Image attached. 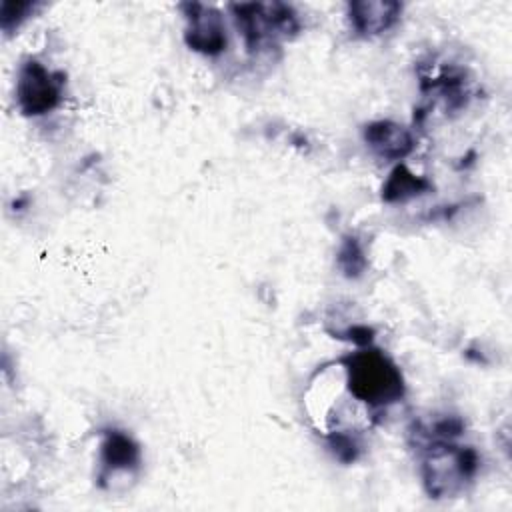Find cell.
I'll use <instances>...</instances> for the list:
<instances>
[{
	"label": "cell",
	"mask_w": 512,
	"mask_h": 512,
	"mask_svg": "<svg viewBox=\"0 0 512 512\" xmlns=\"http://www.w3.org/2000/svg\"><path fill=\"white\" fill-rule=\"evenodd\" d=\"M350 394L372 408H384L404 398L406 382L400 368L376 348H360L342 358Z\"/></svg>",
	"instance_id": "1"
},
{
	"label": "cell",
	"mask_w": 512,
	"mask_h": 512,
	"mask_svg": "<svg viewBox=\"0 0 512 512\" xmlns=\"http://www.w3.org/2000/svg\"><path fill=\"white\" fill-rule=\"evenodd\" d=\"M480 454L472 446H458L452 440H432L422 458L420 474L430 498H452L478 474Z\"/></svg>",
	"instance_id": "2"
},
{
	"label": "cell",
	"mask_w": 512,
	"mask_h": 512,
	"mask_svg": "<svg viewBox=\"0 0 512 512\" xmlns=\"http://www.w3.org/2000/svg\"><path fill=\"white\" fill-rule=\"evenodd\" d=\"M228 8L252 54L294 38L302 28L298 12L286 2H234Z\"/></svg>",
	"instance_id": "3"
},
{
	"label": "cell",
	"mask_w": 512,
	"mask_h": 512,
	"mask_svg": "<svg viewBox=\"0 0 512 512\" xmlns=\"http://www.w3.org/2000/svg\"><path fill=\"white\" fill-rule=\"evenodd\" d=\"M64 86V72L50 70L40 60L28 58L18 68L16 104L24 116H44L60 106Z\"/></svg>",
	"instance_id": "4"
},
{
	"label": "cell",
	"mask_w": 512,
	"mask_h": 512,
	"mask_svg": "<svg viewBox=\"0 0 512 512\" xmlns=\"http://www.w3.org/2000/svg\"><path fill=\"white\" fill-rule=\"evenodd\" d=\"M184 14V44L204 56H218L228 46L222 12L202 2H182Z\"/></svg>",
	"instance_id": "5"
},
{
	"label": "cell",
	"mask_w": 512,
	"mask_h": 512,
	"mask_svg": "<svg viewBox=\"0 0 512 512\" xmlns=\"http://www.w3.org/2000/svg\"><path fill=\"white\" fill-rule=\"evenodd\" d=\"M362 138L378 158L388 162H400L416 148L412 132L394 120H372L364 124Z\"/></svg>",
	"instance_id": "6"
},
{
	"label": "cell",
	"mask_w": 512,
	"mask_h": 512,
	"mask_svg": "<svg viewBox=\"0 0 512 512\" xmlns=\"http://www.w3.org/2000/svg\"><path fill=\"white\" fill-rule=\"evenodd\" d=\"M346 14L358 36L372 38L396 26L402 14V4L394 0H354L348 2Z\"/></svg>",
	"instance_id": "7"
},
{
	"label": "cell",
	"mask_w": 512,
	"mask_h": 512,
	"mask_svg": "<svg viewBox=\"0 0 512 512\" xmlns=\"http://www.w3.org/2000/svg\"><path fill=\"white\" fill-rule=\"evenodd\" d=\"M420 90L436 94L444 102L446 114L462 112L472 98L466 70L456 66H446L432 76H420Z\"/></svg>",
	"instance_id": "8"
},
{
	"label": "cell",
	"mask_w": 512,
	"mask_h": 512,
	"mask_svg": "<svg viewBox=\"0 0 512 512\" xmlns=\"http://www.w3.org/2000/svg\"><path fill=\"white\" fill-rule=\"evenodd\" d=\"M100 460L104 472L108 474L130 472L140 464V446L130 434L116 428H108L102 432Z\"/></svg>",
	"instance_id": "9"
},
{
	"label": "cell",
	"mask_w": 512,
	"mask_h": 512,
	"mask_svg": "<svg viewBox=\"0 0 512 512\" xmlns=\"http://www.w3.org/2000/svg\"><path fill=\"white\" fill-rule=\"evenodd\" d=\"M434 186L428 178L414 174L404 162H398L388 178L382 184L380 196L386 204H398V202H408L412 198H418L426 192H430Z\"/></svg>",
	"instance_id": "10"
},
{
	"label": "cell",
	"mask_w": 512,
	"mask_h": 512,
	"mask_svg": "<svg viewBox=\"0 0 512 512\" xmlns=\"http://www.w3.org/2000/svg\"><path fill=\"white\" fill-rule=\"evenodd\" d=\"M336 264H338L342 276H346L350 280H358L364 276V272L368 268V258H366L364 246L358 236L348 234L342 238V244L336 252Z\"/></svg>",
	"instance_id": "11"
},
{
	"label": "cell",
	"mask_w": 512,
	"mask_h": 512,
	"mask_svg": "<svg viewBox=\"0 0 512 512\" xmlns=\"http://www.w3.org/2000/svg\"><path fill=\"white\" fill-rule=\"evenodd\" d=\"M40 4L26 0H4L0 4V26L6 34H12Z\"/></svg>",
	"instance_id": "12"
},
{
	"label": "cell",
	"mask_w": 512,
	"mask_h": 512,
	"mask_svg": "<svg viewBox=\"0 0 512 512\" xmlns=\"http://www.w3.org/2000/svg\"><path fill=\"white\" fill-rule=\"evenodd\" d=\"M328 446H330L332 454L344 464H352L360 456V442L348 432H330Z\"/></svg>",
	"instance_id": "13"
},
{
	"label": "cell",
	"mask_w": 512,
	"mask_h": 512,
	"mask_svg": "<svg viewBox=\"0 0 512 512\" xmlns=\"http://www.w3.org/2000/svg\"><path fill=\"white\" fill-rule=\"evenodd\" d=\"M374 328L372 326H366V324H354L350 328H346L342 334H338V338H344L348 342H352L354 346L358 348H366L372 344L374 340Z\"/></svg>",
	"instance_id": "14"
}]
</instances>
